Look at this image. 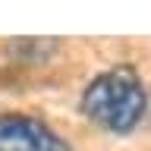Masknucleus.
I'll use <instances>...</instances> for the list:
<instances>
[{
  "label": "nucleus",
  "instance_id": "obj_1",
  "mask_svg": "<svg viewBox=\"0 0 151 151\" xmlns=\"http://www.w3.org/2000/svg\"><path fill=\"white\" fill-rule=\"evenodd\" d=\"M148 85L132 63H113L94 73L79 94V113L94 129L110 135H129L148 113Z\"/></svg>",
  "mask_w": 151,
  "mask_h": 151
},
{
  "label": "nucleus",
  "instance_id": "obj_2",
  "mask_svg": "<svg viewBox=\"0 0 151 151\" xmlns=\"http://www.w3.org/2000/svg\"><path fill=\"white\" fill-rule=\"evenodd\" d=\"M0 151H69V142L35 113L3 110L0 113Z\"/></svg>",
  "mask_w": 151,
  "mask_h": 151
}]
</instances>
